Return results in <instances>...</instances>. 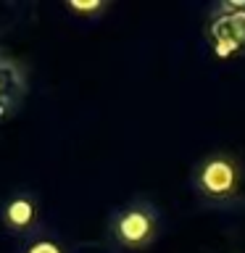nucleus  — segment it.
<instances>
[{"label": "nucleus", "instance_id": "2", "mask_svg": "<svg viewBox=\"0 0 245 253\" xmlns=\"http://www.w3.org/2000/svg\"><path fill=\"white\" fill-rule=\"evenodd\" d=\"M243 179L245 169L240 156L227 148H216L211 153H205L193 166V174H190L195 195L211 206L235 203L243 193Z\"/></svg>", "mask_w": 245, "mask_h": 253}, {"label": "nucleus", "instance_id": "7", "mask_svg": "<svg viewBox=\"0 0 245 253\" xmlns=\"http://www.w3.org/2000/svg\"><path fill=\"white\" fill-rule=\"evenodd\" d=\"M66 8L71 13L82 16V19H98L103 11H108V3H103V0H90V3H66Z\"/></svg>", "mask_w": 245, "mask_h": 253}, {"label": "nucleus", "instance_id": "6", "mask_svg": "<svg viewBox=\"0 0 245 253\" xmlns=\"http://www.w3.org/2000/svg\"><path fill=\"white\" fill-rule=\"evenodd\" d=\"M19 253H66V245L50 232H37L21 243Z\"/></svg>", "mask_w": 245, "mask_h": 253}, {"label": "nucleus", "instance_id": "5", "mask_svg": "<svg viewBox=\"0 0 245 253\" xmlns=\"http://www.w3.org/2000/svg\"><path fill=\"white\" fill-rule=\"evenodd\" d=\"M27 98V77L19 63L0 58V124L13 119Z\"/></svg>", "mask_w": 245, "mask_h": 253}, {"label": "nucleus", "instance_id": "4", "mask_svg": "<svg viewBox=\"0 0 245 253\" xmlns=\"http://www.w3.org/2000/svg\"><path fill=\"white\" fill-rule=\"evenodd\" d=\"M0 227L8 235L29 240L32 235L42 232V203L32 190H16L0 203Z\"/></svg>", "mask_w": 245, "mask_h": 253}, {"label": "nucleus", "instance_id": "3", "mask_svg": "<svg viewBox=\"0 0 245 253\" xmlns=\"http://www.w3.org/2000/svg\"><path fill=\"white\" fill-rule=\"evenodd\" d=\"M205 40L221 61L245 58V3H219L213 8Z\"/></svg>", "mask_w": 245, "mask_h": 253}, {"label": "nucleus", "instance_id": "1", "mask_svg": "<svg viewBox=\"0 0 245 253\" xmlns=\"http://www.w3.org/2000/svg\"><path fill=\"white\" fill-rule=\"evenodd\" d=\"M161 237V209L148 198H129L106 221V240L119 253H142Z\"/></svg>", "mask_w": 245, "mask_h": 253}]
</instances>
